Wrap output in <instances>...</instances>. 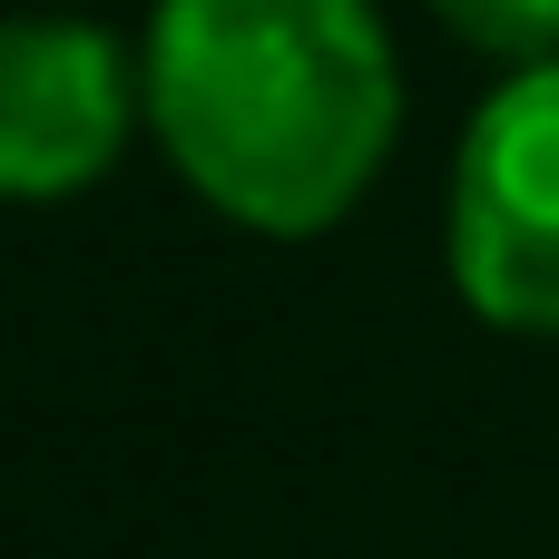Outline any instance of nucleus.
I'll return each mask as SVG.
<instances>
[{
  "instance_id": "obj_1",
  "label": "nucleus",
  "mask_w": 559,
  "mask_h": 559,
  "mask_svg": "<svg viewBox=\"0 0 559 559\" xmlns=\"http://www.w3.org/2000/svg\"><path fill=\"white\" fill-rule=\"evenodd\" d=\"M147 108L187 187L265 236H314L373 187L403 88L364 0H167Z\"/></svg>"
},
{
  "instance_id": "obj_2",
  "label": "nucleus",
  "mask_w": 559,
  "mask_h": 559,
  "mask_svg": "<svg viewBox=\"0 0 559 559\" xmlns=\"http://www.w3.org/2000/svg\"><path fill=\"white\" fill-rule=\"evenodd\" d=\"M452 275L472 314L511 334H559V59L521 69L462 138Z\"/></svg>"
},
{
  "instance_id": "obj_3",
  "label": "nucleus",
  "mask_w": 559,
  "mask_h": 559,
  "mask_svg": "<svg viewBox=\"0 0 559 559\" xmlns=\"http://www.w3.org/2000/svg\"><path fill=\"white\" fill-rule=\"evenodd\" d=\"M128 79L88 20H0V197H69L118 157Z\"/></svg>"
},
{
  "instance_id": "obj_4",
  "label": "nucleus",
  "mask_w": 559,
  "mask_h": 559,
  "mask_svg": "<svg viewBox=\"0 0 559 559\" xmlns=\"http://www.w3.org/2000/svg\"><path fill=\"white\" fill-rule=\"evenodd\" d=\"M472 49H501V59H531L559 39V0H432Z\"/></svg>"
}]
</instances>
